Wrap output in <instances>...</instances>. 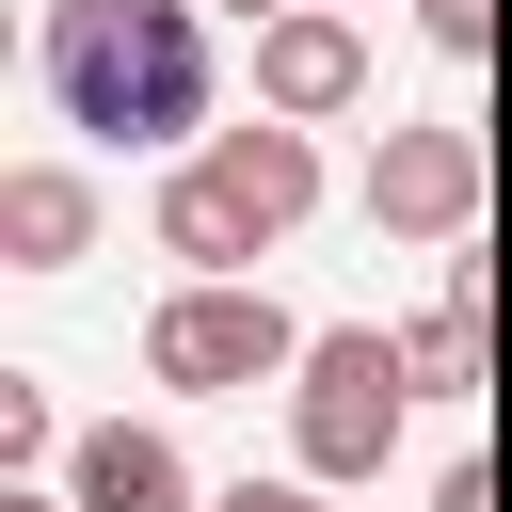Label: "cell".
<instances>
[{
  "label": "cell",
  "mask_w": 512,
  "mask_h": 512,
  "mask_svg": "<svg viewBox=\"0 0 512 512\" xmlns=\"http://www.w3.org/2000/svg\"><path fill=\"white\" fill-rule=\"evenodd\" d=\"M144 352H160V384H256V368H288L304 336H288L256 288H192V304H160Z\"/></svg>",
  "instance_id": "4"
},
{
  "label": "cell",
  "mask_w": 512,
  "mask_h": 512,
  "mask_svg": "<svg viewBox=\"0 0 512 512\" xmlns=\"http://www.w3.org/2000/svg\"><path fill=\"white\" fill-rule=\"evenodd\" d=\"M400 352L384 336H304V464L320 480H368L384 464V432H400Z\"/></svg>",
  "instance_id": "3"
},
{
  "label": "cell",
  "mask_w": 512,
  "mask_h": 512,
  "mask_svg": "<svg viewBox=\"0 0 512 512\" xmlns=\"http://www.w3.org/2000/svg\"><path fill=\"white\" fill-rule=\"evenodd\" d=\"M0 512H48V496H0Z\"/></svg>",
  "instance_id": "12"
},
{
  "label": "cell",
  "mask_w": 512,
  "mask_h": 512,
  "mask_svg": "<svg viewBox=\"0 0 512 512\" xmlns=\"http://www.w3.org/2000/svg\"><path fill=\"white\" fill-rule=\"evenodd\" d=\"M256 80H272V112H336V96L368 80V48H352L336 16H288V32L256 48Z\"/></svg>",
  "instance_id": "6"
},
{
  "label": "cell",
  "mask_w": 512,
  "mask_h": 512,
  "mask_svg": "<svg viewBox=\"0 0 512 512\" xmlns=\"http://www.w3.org/2000/svg\"><path fill=\"white\" fill-rule=\"evenodd\" d=\"M432 32H448V48H480V32H496V0H432Z\"/></svg>",
  "instance_id": "10"
},
{
  "label": "cell",
  "mask_w": 512,
  "mask_h": 512,
  "mask_svg": "<svg viewBox=\"0 0 512 512\" xmlns=\"http://www.w3.org/2000/svg\"><path fill=\"white\" fill-rule=\"evenodd\" d=\"M48 96H64V128H112V144L208 128V32H192V0H48Z\"/></svg>",
  "instance_id": "1"
},
{
  "label": "cell",
  "mask_w": 512,
  "mask_h": 512,
  "mask_svg": "<svg viewBox=\"0 0 512 512\" xmlns=\"http://www.w3.org/2000/svg\"><path fill=\"white\" fill-rule=\"evenodd\" d=\"M368 208L416 224V240H464V208H480V144H464V128H400L384 176H368Z\"/></svg>",
  "instance_id": "5"
},
{
  "label": "cell",
  "mask_w": 512,
  "mask_h": 512,
  "mask_svg": "<svg viewBox=\"0 0 512 512\" xmlns=\"http://www.w3.org/2000/svg\"><path fill=\"white\" fill-rule=\"evenodd\" d=\"M80 224H96L80 176H16V192H0V240H16V256H80Z\"/></svg>",
  "instance_id": "8"
},
{
  "label": "cell",
  "mask_w": 512,
  "mask_h": 512,
  "mask_svg": "<svg viewBox=\"0 0 512 512\" xmlns=\"http://www.w3.org/2000/svg\"><path fill=\"white\" fill-rule=\"evenodd\" d=\"M256 16H272V0H256Z\"/></svg>",
  "instance_id": "13"
},
{
  "label": "cell",
  "mask_w": 512,
  "mask_h": 512,
  "mask_svg": "<svg viewBox=\"0 0 512 512\" xmlns=\"http://www.w3.org/2000/svg\"><path fill=\"white\" fill-rule=\"evenodd\" d=\"M80 512H192V464L160 432H96L80 448Z\"/></svg>",
  "instance_id": "7"
},
{
  "label": "cell",
  "mask_w": 512,
  "mask_h": 512,
  "mask_svg": "<svg viewBox=\"0 0 512 512\" xmlns=\"http://www.w3.org/2000/svg\"><path fill=\"white\" fill-rule=\"evenodd\" d=\"M416 368L432 384H480V272H448V304L416 320Z\"/></svg>",
  "instance_id": "9"
},
{
  "label": "cell",
  "mask_w": 512,
  "mask_h": 512,
  "mask_svg": "<svg viewBox=\"0 0 512 512\" xmlns=\"http://www.w3.org/2000/svg\"><path fill=\"white\" fill-rule=\"evenodd\" d=\"M304 192H320V160H304V128H224V144H208V160H192V176L160 192V240L224 272V256H256V240H288V224H304Z\"/></svg>",
  "instance_id": "2"
},
{
  "label": "cell",
  "mask_w": 512,
  "mask_h": 512,
  "mask_svg": "<svg viewBox=\"0 0 512 512\" xmlns=\"http://www.w3.org/2000/svg\"><path fill=\"white\" fill-rule=\"evenodd\" d=\"M224 512H320V496H288V480H240V496H224Z\"/></svg>",
  "instance_id": "11"
}]
</instances>
